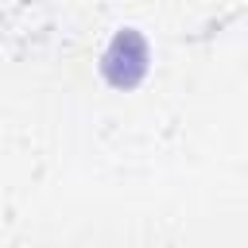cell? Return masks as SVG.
Here are the masks:
<instances>
[{
	"label": "cell",
	"mask_w": 248,
	"mask_h": 248,
	"mask_svg": "<svg viewBox=\"0 0 248 248\" xmlns=\"http://www.w3.org/2000/svg\"><path fill=\"white\" fill-rule=\"evenodd\" d=\"M147 66H151V46L136 27H120L101 54V78L112 89H136L147 78Z\"/></svg>",
	"instance_id": "6da1fadb"
}]
</instances>
